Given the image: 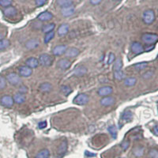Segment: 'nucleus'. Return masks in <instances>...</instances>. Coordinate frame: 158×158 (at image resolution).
Listing matches in <instances>:
<instances>
[{
  "label": "nucleus",
  "mask_w": 158,
  "mask_h": 158,
  "mask_svg": "<svg viewBox=\"0 0 158 158\" xmlns=\"http://www.w3.org/2000/svg\"><path fill=\"white\" fill-rule=\"evenodd\" d=\"M55 27V25L54 23H49L47 24V25H44V26H42L43 33H47L52 32V31H54Z\"/></svg>",
  "instance_id": "obj_28"
},
{
  "label": "nucleus",
  "mask_w": 158,
  "mask_h": 158,
  "mask_svg": "<svg viewBox=\"0 0 158 158\" xmlns=\"http://www.w3.org/2000/svg\"><path fill=\"white\" fill-rule=\"evenodd\" d=\"M71 62L67 59H59L57 63V66L62 70H67L71 67Z\"/></svg>",
  "instance_id": "obj_12"
},
{
  "label": "nucleus",
  "mask_w": 158,
  "mask_h": 158,
  "mask_svg": "<svg viewBox=\"0 0 158 158\" xmlns=\"http://www.w3.org/2000/svg\"><path fill=\"white\" fill-rule=\"evenodd\" d=\"M37 18L41 21H47L53 18V14L49 11H44L38 15Z\"/></svg>",
  "instance_id": "obj_16"
},
{
  "label": "nucleus",
  "mask_w": 158,
  "mask_h": 158,
  "mask_svg": "<svg viewBox=\"0 0 158 158\" xmlns=\"http://www.w3.org/2000/svg\"><path fill=\"white\" fill-rule=\"evenodd\" d=\"M66 49H67V47L66 45L64 44H60L57 45L55 47L52 49V54L54 55H56V56H59L63 54H65Z\"/></svg>",
  "instance_id": "obj_9"
},
{
  "label": "nucleus",
  "mask_w": 158,
  "mask_h": 158,
  "mask_svg": "<svg viewBox=\"0 0 158 158\" xmlns=\"http://www.w3.org/2000/svg\"><path fill=\"white\" fill-rule=\"evenodd\" d=\"M90 2L92 5H94V6H96V5L100 4V3L102 2V0H90Z\"/></svg>",
  "instance_id": "obj_46"
},
{
  "label": "nucleus",
  "mask_w": 158,
  "mask_h": 158,
  "mask_svg": "<svg viewBox=\"0 0 158 158\" xmlns=\"http://www.w3.org/2000/svg\"><path fill=\"white\" fill-rule=\"evenodd\" d=\"M60 91L65 96H68V95H70L72 92V89L69 85H63L60 88Z\"/></svg>",
  "instance_id": "obj_32"
},
{
  "label": "nucleus",
  "mask_w": 158,
  "mask_h": 158,
  "mask_svg": "<svg viewBox=\"0 0 158 158\" xmlns=\"http://www.w3.org/2000/svg\"><path fill=\"white\" fill-rule=\"evenodd\" d=\"M75 12V8L74 6H71V7H64L61 9V14L62 15L65 17H68L72 16Z\"/></svg>",
  "instance_id": "obj_14"
},
{
  "label": "nucleus",
  "mask_w": 158,
  "mask_h": 158,
  "mask_svg": "<svg viewBox=\"0 0 158 158\" xmlns=\"http://www.w3.org/2000/svg\"><path fill=\"white\" fill-rule=\"evenodd\" d=\"M40 90L44 92H48L52 90V85L51 83L44 82L41 84L40 86Z\"/></svg>",
  "instance_id": "obj_27"
},
{
  "label": "nucleus",
  "mask_w": 158,
  "mask_h": 158,
  "mask_svg": "<svg viewBox=\"0 0 158 158\" xmlns=\"http://www.w3.org/2000/svg\"><path fill=\"white\" fill-rule=\"evenodd\" d=\"M100 103L102 106L108 107L111 106V105H113L116 103V99L113 97H104L100 100Z\"/></svg>",
  "instance_id": "obj_13"
},
{
  "label": "nucleus",
  "mask_w": 158,
  "mask_h": 158,
  "mask_svg": "<svg viewBox=\"0 0 158 158\" xmlns=\"http://www.w3.org/2000/svg\"><path fill=\"white\" fill-rule=\"evenodd\" d=\"M7 80L8 81V82L12 85H18L21 83V77L19 74L16 73H10L9 74H7Z\"/></svg>",
  "instance_id": "obj_5"
},
{
  "label": "nucleus",
  "mask_w": 158,
  "mask_h": 158,
  "mask_svg": "<svg viewBox=\"0 0 158 158\" xmlns=\"http://www.w3.org/2000/svg\"><path fill=\"white\" fill-rule=\"evenodd\" d=\"M13 99H14V101L15 103L18 104H23L24 102L25 101V95L21 94V93H16V94L14 95V97H13Z\"/></svg>",
  "instance_id": "obj_23"
},
{
  "label": "nucleus",
  "mask_w": 158,
  "mask_h": 158,
  "mask_svg": "<svg viewBox=\"0 0 158 158\" xmlns=\"http://www.w3.org/2000/svg\"><path fill=\"white\" fill-rule=\"evenodd\" d=\"M47 127V123H46V121H42V122H40V123H38V127L40 128V129H44Z\"/></svg>",
  "instance_id": "obj_44"
},
{
  "label": "nucleus",
  "mask_w": 158,
  "mask_h": 158,
  "mask_svg": "<svg viewBox=\"0 0 158 158\" xmlns=\"http://www.w3.org/2000/svg\"><path fill=\"white\" fill-rule=\"evenodd\" d=\"M67 142L66 140H64L61 142V144L59 145V146L58 147L57 149V154L59 156H63L64 154H66V150H67Z\"/></svg>",
  "instance_id": "obj_21"
},
{
  "label": "nucleus",
  "mask_w": 158,
  "mask_h": 158,
  "mask_svg": "<svg viewBox=\"0 0 158 158\" xmlns=\"http://www.w3.org/2000/svg\"><path fill=\"white\" fill-rule=\"evenodd\" d=\"M149 157L151 158H158V150L156 149H152L149 153Z\"/></svg>",
  "instance_id": "obj_39"
},
{
  "label": "nucleus",
  "mask_w": 158,
  "mask_h": 158,
  "mask_svg": "<svg viewBox=\"0 0 158 158\" xmlns=\"http://www.w3.org/2000/svg\"><path fill=\"white\" fill-rule=\"evenodd\" d=\"M13 1L12 0H0V6L3 7H10Z\"/></svg>",
  "instance_id": "obj_37"
},
{
  "label": "nucleus",
  "mask_w": 158,
  "mask_h": 158,
  "mask_svg": "<svg viewBox=\"0 0 158 158\" xmlns=\"http://www.w3.org/2000/svg\"><path fill=\"white\" fill-rule=\"evenodd\" d=\"M157 59H158V56H157Z\"/></svg>",
  "instance_id": "obj_51"
},
{
  "label": "nucleus",
  "mask_w": 158,
  "mask_h": 158,
  "mask_svg": "<svg viewBox=\"0 0 158 158\" xmlns=\"http://www.w3.org/2000/svg\"><path fill=\"white\" fill-rule=\"evenodd\" d=\"M56 3L62 8L73 6L74 0H56Z\"/></svg>",
  "instance_id": "obj_24"
},
{
  "label": "nucleus",
  "mask_w": 158,
  "mask_h": 158,
  "mask_svg": "<svg viewBox=\"0 0 158 158\" xmlns=\"http://www.w3.org/2000/svg\"><path fill=\"white\" fill-rule=\"evenodd\" d=\"M133 153L135 154V156L136 157H142L143 155V153H144V148L143 147L138 146L136 147L133 150Z\"/></svg>",
  "instance_id": "obj_34"
},
{
  "label": "nucleus",
  "mask_w": 158,
  "mask_h": 158,
  "mask_svg": "<svg viewBox=\"0 0 158 158\" xmlns=\"http://www.w3.org/2000/svg\"><path fill=\"white\" fill-rule=\"evenodd\" d=\"M147 66H148V63H147V62H141V63L135 64V65H134V67H135L137 71H143V70L146 68Z\"/></svg>",
  "instance_id": "obj_31"
},
{
  "label": "nucleus",
  "mask_w": 158,
  "mask_h": 158,
  "mask_svg": "<svg viewBox=\"0 0 158 158\" xmlns=\"http://www.w3.org/2000/svg\"><path fill=\"white\" fill-rule=\"evenodd\" d=\"M87 73V68L84 66H76L75 69L74 70V74L78 77H80V76L85 75V74Z\"/></svg>",
  "instance_id": "obj_19"
},
{
  "label": "nucleus",
  "mask_w": 158,
  "mask_h": 158,
  "mask_svg": "<svg viewBox=\"0 0 158 158\" xmlns=\"http://www.w3.org/2000/svg\"><path fill=\"white\" fill-rule=\"evenodd\" d=\"M17 71H18L19 75L21 77H24V78L29 77L33 74V69H31L30 67H28L27 66H19Z\"/></svg>",
  "instance_id": "obj_6"
},
{
  "label": "nucleus",
  "mask_w": 158,
  "mask_h": 158,
  "mask_svg": "<svg viewBox=\"0 0 158 158\" xmlns=\"http://www.w3.org/2000/svg\"><path fill=\"white\" fill-rule=\"evenodd\" d=\"M133 119V113L130 110H126L123 112L122 116H121V120L127 122V123H130Z\"/></svg>",
  "instance_id": "obj_20"
},
{
  "label": "nucleus",
  "mask_w": 158,
  "mask_h": 158,
  "mask_svg": "<svg viewBox=\"0 0 158 158\" xmlns=\"http://www.w3.org/2000/svg\"><path fill=\"white\" fill-rule=\"evenodd\" d=\"M130 49L132 51L133 53H135V54H141L142 52H144L145 48L144 47L142 46V44L141 43L137 42V41H135V42H133L130 45Z\"/></svg>",
  "instance_id": "obj_7"
},
{
  "label": "nucleus",
  "mask_w": 158,
  "mask_h": 158,
  "mask_svg": "<svg viewBox=\"0 0 158 158\" xmlns=\"http://www.w3.org/2000/svg\"><path fill=\"white\" fill-rule=\"evenodd\" d=\"M19 92L21 94H25L26 92H28V88L26 87L25 85H21L19 88Z\"/></svg>",
  "instance_id": "obj_41"
},
{
  "label": "nucleus",
  "mask_w": 158,
  "mask_h": 158,
  "mask_svg": "<svg viewBox=\"0 0 158 158\" xmlns=\"http://www.w3.org/2000/svg\"><path fill=\"white\" fill-rule=\"evenodd\" d=\"M129 146H130V142H129V141H127V140L123 141V142L121 143V147H122V149H123V150H127V149H128Z\"/></svg>",
  "instance_id": "obj_40"
},
{
  "label": "nucleus",
  "mask_w": 158,
  "mask_h": 158,
  "mask_svg": "<svg viewBox=\"0 0 158 158\" xmlns=\"http://www.w3.org/2000/svg\"><path fill=\"white\" fill-rule=\"evenodd\" d=\"M55 36V32L54 31H52V32H50V33H46V35L44 36V43L45 44H47V43H49L51 40L54 38Z\"/></svg>",
  "instance_id": "obj_35"
},
{
  "label": "nucleus",
  "mask_w": 158,
  "mask_h": 158,
  "mask_svg": "<svg viewBox=\"0 0 158 158\" xmlns=\"http://www.w3.org/2000/svg\"><path fill=\"white\" fill-rule=\"evenodd\" d=\"M69 32V25L68 24H62L58 28V35L59 36H66Z\"/></svg>",
  "instance_id": "obj_22"
},
{
  "label": "nucleus",
  "mask_w": 158,
  "mask_h": 158,
  "mask_svg": "<svg viewBox=\"0 0 158 158\" xmlns=\"http://www.w3.org/2000/svg\"><path fill=\"white\" fill-rule=\"evenodd\" d=\"M153 133H154L156 136H158V123H156V124L154 125V127H153Z\"/></svg>",
  "instance_id": "obj_45"
},
{
  "label": "nucleus",
  "mask_w": 158,
  "mask_h": 158,
  "mask_svg": "<svg viewBox=\"0 0 158 158\" xmlns=\"http://www.w3.org/2000/svg\"><path fill=\"white\" fill-rule=\"evenodd\" d=\"M7 86V79L3 76L0 75V90H3Z\"/></svg>",
  "instance_id": "obj_38"
},
{
  "label": "nucleus",
  "mask_w": 158,
  "mask_h": 158,
  "mask_svg": "<svg viewBox=\"0 0 158 158\" xmlns=\"http://www.w3.org/2000/svg\"><path fill=\"white\" fill-rule=\"evenodd\" d=\"M50 157V152L48 149H44L40 150L37 154L36 156L35 157V158H49Z\"/></svg>",
  "instance_id": "obj_26"
},
{
  "label": "nucleus",
  "mask_w": 158,
  "mask_h": 158,
  "mask_svg": "<svg viewBox=\"0 0 158 158\" xmlns=\"http://www.w3.org/2000/svg\"><path fill=\"white\" fill-rule=\"evenodd\" d=\"M142 40L146 44H154L158 40V36L154 33H144L142 36Z\"/></svg>",
  "instance_id": "obj_2"
},
{
  "label": "nucleus",
  "mask_w": 158,
  "mask_h": 158,
  "mask_svg": "<svg viewBox=\"0 0 158 158\" xmlns=\"http://www.w3.org/2000/svg\"><path fill=\"white\" fill-rule=\"evenodd\" d=\"M9 45H10V42H9V40L2 39V40H0V51L6 49L9 47Z\"/></svg>",
  "instance_id": "obj_33"
},
{
  "label": "nucleus",
  "mask_w": 158,
  "mask_h": 158,
  "mask_svg": "<svg viewBox=\"0 0 158 158\" xmlns=\"http://www.w3.org/2000/svg\"><path fill=\"white\" fill-rule=\"evenodd\" d=\"M142 20L146 25H150L155 21V13L153 9H146L143 13Z\"/></svg>",
  "instance_id": "obj_1"
},
{
  "label": "nucleus",
  "mask_w": 158,
  "mask_h": 158,
  "mask_svg": "<svg viewBox=\"0 0 158 158\" xmlns=\"http://www.w3.org/2000/svg\"><path fill=\"white\" fill-rule=\"evenodd\" d=\"M85 155L87 157H95L96 156V154H92V153H90L89 151L85 152Z\"/></svg>",
  "instance_id": "obj_48"
},
{
  "label": "nucleus",
  "mask_w": 158,
  "mask_h": 158,
  "mask_svg": "<svg viewBox=\"0 0 158 158\" xmlns=\"http://www.w3.org/2000/svg\"><path fill=\"white\" fill-rule=\"evenodd\" d=\"M2 39H4V34H2L0 33V40H2Z\"/></svg>",
  "instance_id": "obj_49"
},
{
  "label": "nucleus",
  "mask_w": 158,
  "mask_h": 158,
  "mask_svg": "<svg viewBox=\"0 0 158 158\" xmlns=\"http://www.w3.org/2000/svg\"><path fill=\"white\" fill-rule=\"evenodd\" d=\"M89 96L85 93H80V94L77 95L74 99L73 100L74 104H77V105H85L89 102Z\"/></svg>",
  "instance_id": "obj_4"
},
{
  "label": "nucleus",
  "mask_w": 158,
  "mask_h": 158,
  "mask_svg": "<svg viewBox=\"0 0 158 158\" xmlns=\"http://www.w3.org/2000/svg\"><path fill=\"white\" fill-rule=\"evenodd\" d=\"M114 78L117 81L123 80V79H124V78H125V74H124V72H123L122 70L114 71Z\"/></svg>",
  "instance_id": "obj_29"
},
{
  "label": "nucleus",
  "mask_w": 158,
  "mask_h": 158,
  "mask_svg": "<svg viewBox=\"0 0 158 158\" xmlns=\"http://www.w3.org/2000/svg\"><path fill=\"white\" fill-rule=\"evenodd\" d=\"M123 67V61L121 59H117L115 60V63H114L113 65V71H120L121 69Z\"/></svg>",
  "instance_id": "obj_30"
},
{
  "label": "nucleus",
  "mask_w": 158,
  "mask_h": 158,
  "mask_svg": "<svg viewBox=\"0 0 158 158\" xmlns=\"http://www.w3.org/2000/svg\"><path fill=\"white\" fill-rule=\"evenodd\" d=\"M17 13V11L16 8L14 7H11V6H10V7H6L4 10H3L4 15L6 17H11L15 16Z\"/></svg>",
  "instance_id": "obj_18"
},
{
  "label": "nucleus",
  "mask_w": 158,
  "mask_h": 158,
  "mask_svg": "<svg viewBox=\"0 0 158 158\" xmlns=\"http://www.w3.org/2000/svg\"><path fill=\"white\" fill-rule=\"evenodd\" d=\"M116 60V56L113 53H110L109 54V57H108V64H111L112 63H114Z\"/></svg>",
  "instance_id": "obj_42"
},
{
  "label": "nucleus",
  "mask_w": 158,
  "mask_h": 158,
  "mask_svg": "<svg viewBox=\"0 0 158 158\" xmlns=\"http://www.w3.org/2000/svg\"><path fill=\"white\" fill-rule=\"evenodd\" d=\"M1 104L3 105L4 107H7V108H11L13 105H14V99L13 97L9 96V95H6V96H3V97L1 98Z\"/></svg>",
  "instance_id": "obj_8"
},
{
  "label": "nucleus",
  "mask_w": 158,
  "mask_h": 158,
  "mask_svg": "<svg viewBox=\"0 0 158 158\" xmlns=\"http://www.w3.org/2000/svg\"><path fill=\"white\" fill-rule=\"evenodd\" d=\"M79 54H80V51L77 47H69L65 52V55L67 58H74L78 56Z\"/></svg>",
  "instance_id": "obj_15"
},
{
  "label": "nucleus",
  "mask_w": 158,
  "mask_h": 158,
  "mask_svg": "<svg viewBox=\"0 0 158 158\" xmlns=\"http://www.w3.org/2000/svg\"><path fill=\"white\" fill-rule=\"evenodd\" d=\"M108 130L109 133L111 134V137L113 138H116V137H117V129H116V126H110Z\"/></svg>",
  "instance_id": "obj_36"
},
{
  "label": "nucleus",
  "mask_w": 158,
  "mask_h": 158,
  "mask_svg": "<svg viewBox=\"0 0 158 158\" xmlns=\"http://www.w3.org/2000/svg\"><path fill=\"white\" fill-rule=\"evenodd\" d=\"M39 45H40V41L38 39H36V38L30 39L25 43V47L28 50L35 49V48L39 47Z\"/></svg>",
  "instance_id": "obj_10"
},
{
  "label": "nucleus",
  "mask_w": 158,
  "mask_h": 158,
  "mask_svg": "<svg viewBox=\"0 0 158 158\" xmlns=\"http://www.w3.org/2000/svg\"><path fill=\"white\" fill-rule=\"evenodd\" d=\"M137 82V79L134 77H130V78H127L124 80V85L128 87H131L136 84Z\"/></svg>",
  "instance_id": "obj_25"
},
{
  "label": "nucleus",
  "mask_w": 158,
  "mask_h": 158,
  "mask_svg": "<svg viewBox=\"0 0 158 158\" xmlns=\"http://www.w3.org/2000/svg\"><path fill=\"white\" fill-rule=\"evenodd\" d=\"M113 92V89L111 86H103L98 90V94L100 97H108Z\"/></svg>",
  "instance_id": "obj_11"
},
{
  "label": "nucleus",
  "mask_w": 158,
  "mask_h": 158,
  "mask_svg": "<svg viewBox=\"0 0 158 158\" xmlns=\"http://www.w3.org/2000/svg\"><path fill=\"white\" fill-rule=\"evenodd\" d=\"M38 60H39V63L40 65H42L43 66H45V67H48V66H52V63H53L52 57L48 54L40 55Z\"/></svg>",
  "instance_id": "obj_3"
},
{
  "label": "nucleus",
  "mask_w": 158,
  "mask_h": 158,
  "mask_svg": "<svg viewBox=\"0 0 158 158\" xmlns=\"http://www.w3.org/2000/svg\"><path fill=\"white\" fill-rule=\"evenodd\" d=\"M114 1H121V0H114Z\"/></svg>",
  "instance_id": "obj_50"
},
{
  "label": "nucleus",
  "mask_w": 158,
  "mask_h": 158,
  "mask_svg": "<svg viewBox=\"0 0 158 158\" xmlns=\"http://www.w3.org/2000/svg\"><path fill=\"white\" fill-rule=\"evenodd\" d=\"M35 2L37 7H42L47 2V0H35Z\"/></svg>",
  "instance_id": "obj_43"
},
{
  "label": "nucleus",
  "mask_w": 158,
  "mask_h": 158,
  "mask_svg": "<svg viewBox=\"0 0 158 158\" xmlns=\"http://www.w3.org/2000/svg\"><path fill=\"white\" fill-rule=\"evenodd\" d=\"M25 64L26 66H28V67H30L31 69H34L38 67L39 66V60L37 59H36L34 57H30V58H28L27 60L25 61Z\"/></svg>",
  "instance_id": "obj_17"
},
{
  "label": "nucleus",
  "mask_w": 158,
  "mask_h": 158,
  "mask_svg": "<svg viewBox=\"0 0 158 158\" xmlns=\"http://www.w3.org/2000/svg\"><path fill=\"white\" fill-rule=\"evenodd\" d=\"M152 74H153V73H152L151 71H149V72H147L146 74H144V77L145 78H150L152 76Z\"/></svg>",
  "instance_id": "obj_47"
}]
</instances>
